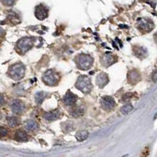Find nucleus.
Segmentation results:
<instances>
[{
  "label": "nucleus",
  "instance_id": "nucleus-1",
  "mask_svg": "<svg viewBox=\"0 0 157 157\" xmlns=\"http://www.w3.org/2000/svg\"><path fill=\"white\" fill-rule=\"evenodd\" d=\"M24 72H25L24 66L21 63H17V64L11 66L10 70H9V75L11 78L15 80H19L23 78L24 76Z\"/></svg>",
  "mask_w": 157,
  "mask_h": 157
},
{
  "label": "nucleus",
  "instance_id": "nucleus-2",
  "mask_svg": "<svg viewBox=\"0 0 157 157\" xmlns=\"http://www.w3.org/2000/svg\"><path fill=\"white\" fill-rule=\"evenodd\" d=\"M76 86L79 90L85 93H88L89 92H90L92 89L90 79L86 76H82L78 77Z\"/></svg>",
  "mask_w": 157,
  "mask_h": 157
},
{
  "label": "nucleus",
  "instance_id": "nucleus-3",
  "mask_svg": "<svg viewBox=\"0 0 157 157\" xmlns=\"http://www.w3.org/2000/svg\"><path fill=\"white\" fill-rule=\"evenodd\" d=\"M92 63H93L92 57L89 55H86V54H81L78 56V59H77L78 67L83 70H87L89 68H90Z\"/></svg>",
  "mask_w": 157,
  "mask_h": 157
},
{
  "label": "nucleus",
  "instance_id": "nucleus-4",
  "mask_svg": "<svg viewBox=\"0 0 157 157\" xmlns=\"http://www.w3.org/2000/svg\"><path fill=\"white\" fill-rule=\"evenodd\" d=\"M58 80H59V76L53 70L47 71L43 76V81L45 83H47V85H56L58 83Z\"/></svg>",
  "mask_w": 157,
  "mask_h": 157
},
{
  "label": "nucleus",
  "instance_id": "nucleus-5",
  "mask_svg": "<svg viewBox=\"0 0 157 157\" xmlns=\"http://www.w3.org/2000/svg\"><path fill=\"white\" fill-rule=\"evenodd\" d=\"M33 46V39L32 38H23L17 43V49L21 52L24 53L30 50Z\"/></svg>",
  "mask_w": 157,
  "mask_h": 157
},
{
  "label": "nucleus",
  "instance_id": "nucleus-6",
  "mask_svg": "<svg viewBox=\"0 0 157 157\" xmlns=\"http://www.w3.org/2000/svg\"><path fill=\"white\" fill-rule=\"evenodd\" d=\"M138 28L141 30L142 32H149L154 28V24L149 18H141L138 20Z\"/></svg>",
  "mask_w": 157,
  "mask_h": 157
},
{
  "label": "nucleus",
  "instance_id": "nucleus-7",
  "mask_svg": "<svg viewBox=\"0 0 157 157\" xmlns=\"http://www.w3.org/2000/svg\"><path fill=\"white\" fill-rule=\"evenodd\" d=\"M101 104L102 108L106 111L113 110L114 107L116 106V102L114 99L112 97H108V96L102 98Z\"/></svg>",
  "mask_w": 157,
  "mask_h": 157
},
{
  "label": "nucleus",
  "instance_id": "nucleus-8",
  "mask_svg": "<svg viewBox=\"0 0 157 157\" xmlns=\"http://www.w3.org/2000/svg\"><path fill=\"white\" fill-rule=\"evenodd\" d=\"M25 108V105L20 100H15L12 102L11 104V109L13 113L16 114H21L24 112Z\"/></svg>",
  "mask_w": 157,
  "mask_h": 157
},
{
  "label": "nucleus",
  "instance_id": "nucleus-9",
  "mask_svg": "<svg viewBox=\"0 0 157 157\" xmlns=\"http://www.w3.org/2000/svg\"><path fill=\"white\" fill-rule=\"evenodd\" d=\"M48 16L47 9L42 5H39L36 9V17L39 20H44Z\"/></svg>",
  "mask_w": 157,
  "mask_h": 157
},
{
  "label": "nucleus",
  "instance_id": "nucleus-10",
  "mask_svg": "<svg viewBox=\"0 0 157 157\" xmlns=\"http://www.w3.org/2000/svg\"><path fill=\"white\" fill-rule=\"evenodd\" d=\"M77 99V96H76L74 93H71V92H68L66 93L65 96L64 97V103L67 105H69V106H72L76 104Z\"/></svg>",
  "mask_w": 157,
  "mask_h": 157
},
{
  "label": "nucleus",
  "instance_id": "nucleus-11",
  "mask_svg": "<svg viewBox=\"0 0 157 157\" xmlns=\"http://www.w3.org/2000/svg\"><path fill=\"white\" fill-rule=\"evenodd\" d=\"M96 82H97V84L100 87H104L108 82V78L107 76V75L104 74V73L99 74L96 78Z\"/></svg>",
  "mask_w": 157,
  "mask_h": 157
},
{
  "label": "nucleus",
  "instance_id": "nucleus-12",
  "mask_svg": "<svg viewBox=\"0 0 157 157\" xmlns=\"http://www.w3.org/2000/svg\"><path fill=\"white\" fill-rule=\"evenodd\" d=\"M59 116L60 112L58 110L52 111V112L45 113V114L43 115V117H44L47 120H48V121H53V120H56L57 118H59Z\"/></svg>",
  "mask_w": 157,
  "mask_h": 157
},
{
  "label": "nucleus",
  "instance_id": "nucleus-13",
  "mask_svg": "<svg viewBox=\"0 0 157 157\" xmlns=\"http://www.w3.org/2000/svg\"><path fill=\"white\" fill-rule=\"evenodd\" d=\"M128 78H129V81L132 84H134V83H137L138 81L140 80L141 76H140V73L136 70H133L129 73V76H128Z\"/></svg>",
  "mask_w": 157,
  "mask_h": 157
},
{
  "label": "nucleus",
  "instance_id": "nucleus-14",
  "mask_svg": "<svg viewBox=\"0 0 157 157\" xmlns=\"http://www.w3.org/2000/svg\"><path fill=\"white\" fill-rule=\"evenodd\" d=\"M14 138L17 141H25L28 140V136L27 134V133L24 131V130H18L15 133Z\"/></svg>",
  "mask_w": 157,
  "mask_h": 157
},
{
  "label": "nucleus",
  "instance_id": "nucleus-15",
  "mask_svg": "<svg viewBox=\"0 0 157 157\" xmlns=\"http://www.w3.org/2000/svg\"><path fill=\"white\" fill-rule=\"evenodd\" d=\"M39 125L38 123H36L35 120L32 119H29L25 123V128L29 131H34L38 129Z\"/></svg>",
  "mask_w": 157,
  "mask_h": 157
},
{
  "label": "nucleus",
  "instance_id": "nucleus-16",
  "mask_svg": "<svg viewBox=\"0 0 157 157\" xmlns=\"http://www.w3.org/2000/svg\"><path fill=\"white\" fill-rule=\"evenodd\" d=\"M88 137H89V133L87 130H80V131L77 132V134H76V138L78 141H83L87 139Z\"/></svg>",
  "mask_w": 157,
  "mask_h": 157
},
{
  "label": "nucleus",
  "instance_id": "nucleus-17",
  "mask_svg": "<svg viewBox=\"0 0 157 157\" xmlns=\"http://www.w3.org/2000/svg\"><path fill=\"white\" fill-rule=\"evenodd\" d=\"M7 123L8 125L11 127H17L18 125V119L16 118V117L13 116H9L7 117Z\"/></svg>",
  "mask_w": 157,
  "mask_h": 157
},
{
  "label": "nucleus",
  "instance_id": "nucleus-18",
  "mask_svg": "<svg viewBox=\"0 0 157 157\" xmlns=\"http://www.w3.org/2000/svg\"><path fill=\"white\" fill-rule=\"evenodd\" d=\"M71 114L75 117L79 116L83 114V109L81 107H75V108H72Z\"/></svg>",
  "mask_w": 157,
  "mask_h": 157
},
{
  "label": "nucleus",
  "instance_id": "nucleus-19",
  "mask_svg": "<svg viewBox=\"0 0 157 157\" xmlns=\"http://www.w3.org/2000/svg\"><path fill=\"white\" fill-rule=\"evenodd\" d=\"M134 53L138 57H144L146 54V50L141 47H137L134 49Z\"/></svg>",
  "mask_w": 157,
  "mask_h": 157
},
{
  "label": "nucleus",
  "instance_id": "nucleus-20",
  "mask_svg": "<svg viewBox=\"0 0 157 157\" xmlns=\"http://www.w3.org/2000/svg\"><path fill=\"white\" fill-rule=\"evenodd\" d=\"M133 109V106L131 104H127L125 105H123L121 108V113L123 115H127L129 113H130Z\"/></svg>",
  "mask_w": 157,
  "mask_h": 157
},
{
  "label": "nucleus",
  "instance_id": "nucleus-21",
  "mask_svg": "<svg viewBox=\"0 0 157 157\" xmlns=\"http://www.w3.org/2000/svg\"><path fill=\"white\" fill-rule=\"evenodd\" d=\"M45 98H46V93H43V92H40V93H36L35 99H36V101L37 103H41V102L44 100Z\"/></svg>",
  "mask_w": 157,
  "mask_h": 157
},
{
  "label": "nucleus",
  "instance_id": "nucleus-22",
  "mask_svg": "<svg viewBox=\"0 0 157 157\" xmlns=\"http://www.w3.org/2000/svg\"><path fill=\"white\" fill-rule=\"evenodd\" d=\"M104 58H106V61H105V63H108V64H113V62H114V56L113 55H108L107 54L106 56H104Z\"/></svg>",
  "mask_w": 157,
  "mask_h": 157
},
{
  "label": "nucleus",
  "instance_id": "nucleus-23",
  "mask_svg": "<svg viewBox=\"0 0 157 157\" xmlns=\"http://www.w3.org/2000/svg\"><path fill=\"white\" fill-rule=\"evenodd\" d=\"M7 134H8V130L7 128L0 127V137H6Z\"/></svg>",
  "mask_w": 157,
  "mask_h": 157
},
{
  "label": "nucleus",
  "instance_id": "nucleus-24",
  "mask_svg": "<svg viewBox=\"0 0 157 157\" xmlns=\"http://www.w3.org/2000/svg\"><path fill=\"white\" fill-rule=\"evenodd\" d=\"M152 79L154 83H156L157 82V70H156L155 72L153 73V76H152Z\"/></svg>",
  "mask_w": 157,
  "mask_h": 157
},
{
  "label": "nucleus",
  "instance_id": "nucleus-25",
  "mask_svg": "<svg viewBox=\"0 0 157 157\" xmlns=\"http://www.w3.org/2000/svg\"><path fill=\"white\" fill-rule=\"evenodd\" d=\"M130 97H131V93H126L125 95L123 96V101H125L128 100V99H129V98H130Z\"/></svg>",
  "mask_w": 157,
  "mask_h": 157
},
{
  "label": "nucleus",
  "instance_id": "nucleus-26",
  "mask_svg": "<svg viewBox=\"0 0 157 157\" xmlns=\"http://www.w3.org/2000/svg\"><path fill=\"white\" fill-rule=\"evenodd\" d=\"M4 102H5L4 98H3V97H2V96L0 94V106L4 104Z\"/></svg>",
  "mask_w": 157,
  "mask_h": 157
},
{
  "label": "nucleus",
  "instance_id": "nucleus-27",
  "mask_svg": "<svg viewBox=\"0 0 157 157\" xmlns=\"http://www.w3.org/2000/svg\"><path fill=\"white\" fill-rule=\"evenodd\" d=\"M3 3H5V4H7V5H10V4H13V2H3Z\"/></svg>",
  "mask_w": 157,
  "mask_h": 157
},
{
  "label": "nucleus",
  "instance_id": "nucleus-28",
  "mask_svg": "<svg viewBox=\"0 0 157 157\" xmlns=\"http://www.w3.org/2000/svg\"><path fill=\"white\" fill-rule=\"evenodd\" d=\"M154 39H155L156 42V43H157V32H156V33L155 35H154Z\"/></svg>",
  "mask_w": 157,
  "mask_h": 157
},
{
  "label": "nucleus",
  "instance_id": "nucleus-29",
  "mask_svg": "<svg viewBox=\"0 0 157 157\" xmlns=\"http://www.w3.org/2000/svg\"><path fill=\"white\" fill-rule=\"evenodd\" d=\"M0 157H1V156H0Z\"/></svg>",
  "mask_w": 157,
  "mask_h": 157
}]
</instances>
